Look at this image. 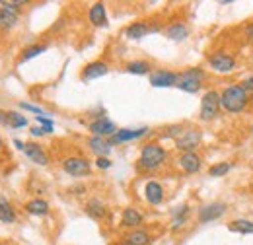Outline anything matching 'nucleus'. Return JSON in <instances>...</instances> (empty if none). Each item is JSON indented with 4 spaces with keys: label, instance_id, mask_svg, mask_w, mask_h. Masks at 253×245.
<instances>
[{
    "label": "nucleus",
    "instance_id": "obj_40",
    "mask_svg": "<svg viewBox=\"0 0 253 245\" xmlns=\"http://www.w3.org/2000/svg\"><path fill=\"white\" fill-rule=\"evenodd\" d=\"M14 146H16L18 150H22V152H24V148H26V142H22L20 138H14Z\"/></svg>",
    "mask_w": 253,
    "mask_h": 245
},
{
    "label": "nucleus",
    "instance_id": "obj_2",
    "mask_svg": "<svg viewBox=\"0 0 253 245\" xmlns=\"http://www.w3.org/2000/svg\"><path fill=\"white\" fill-rule=\"evenodd\" d=\"M166 160V150L160 146L158 142H150L146 146L140 148V156L136 160L138 169H146V171H154Z\"/></svg>",
    "mask_w": 253,
    "mask_h": 245
},
{
    "label": "nucleus",
    "instance_id": "obj_24",
    "mask_svg": "<svg viewBox=\"0 0 253 245\" xmlns=\"http://www.w3.org/2000/svg\"><path fill=\"white\" fill-rule=\"evenodd\" d=\"M150 244V236L144 230H134L130 236H126L125 242H121L119 245H148Z\"/></svg>",
    "mask_w": 253,
    "mask_h": 245
},
{
    "label": "nucleus",
    "instance_id": "obj_26",
    "mask_svg": "<svg viewBox=\"0 0 253 245\" xmlns=\"http://www.w3.org/2000/svg\"><path fill=\"white\" fill-rule=\"evenodd\" d=\"M228 230L230 232H236V234H253V222L252 220L238 218V220H234V222L228 224Z\"/></svg>",
    "mask_w": 253,
    "mask_h": 245
},
{
    "label": "nucleus",
    "instance_id": "obj_36",
    "mask_svg": "<svg viewBox=\"0 0 253 245\" xmlns=\"http://www.w3.org/2000/svg\"><path fill=\"white\" fill-rule=\"evenodd\" d=\"M95 165H97L99 169H109V167H111V160H109V158H97V160H95Z\"/></svg>",
    "mask_w": 253,
    "mask_h": 245
},
{
    "label": "nucleus",
    "instance_id": "obj_19",
    "mask_svg": "<svg viewBox=\"0 0 253 245\" xmlns=\"http://www.w3.org/2000/svg\"><path fill=\"white\" fill-rule=\"evenodd\" d=\"M142 220L144 218L136 208H126V210H123V216H121V226L123 228H134V226H140Z\"/></svg>",
    "mask_w": 253,
    "mask_h": 245
},
{
    "label": "nucleus",
    "instance_id": "obj_37",
    "mask_svg": "<svg viewBox=\"0 0 253 245\" xmlns=\"http://www.w3.org/2000/svg\"><path fill=\"white\" fill-rule=\"evenodd\" d=\"M240 86H242L246 92H253V76H248V78H246V80H244Z\"/></svg>",
    "mask_w": 253,
    "mask_h": 245
},
{
    "label": "nucleus",
    "instance_id": "obj_39",
    "mask_svg": "<svg viewBox=\"0 0 253 245\" xmlns=\"http://www.w3.org/2000/svg\"><path fill=\"white\" fill-rule=\"evenodd\" d=\"M246 35H248V39H250V41H253V24H248V26H246Z\"/></svg>",
    "mask_w": 253,
    "mask_h": 245
},
{
    "label": "nucleus",
    "instance_id": "obj_6",
    "mask_svg": "<svg viewBox=\"0 0 253 245\" xmlns=\"http://www.w3.org/2000/svg\"><path fill=\"white\" fill-rule=\"evenodd\" d=\"M63 169L68 175H72V177H84V175H90L92 165H90V162H88L86 158L74 156V158H66V160H64Z\"/></svg>",
    "mask_w": 253,
    "mask_h": 245
},
{
    "label": "nucleus",
    "instance_id": "obj_14",
    "mask_svg": "<svg viewBox=\"0 0 253 245\" xmlns=\"http://www.w3.org/2000/svg\"><path fill=\"white\" fill-rule=\"evenodd\" d=\"M24 154L32 160L33 163H37V165H47V163H49V158H47L45 150H43L39 144H35V142H26Z\"/></svg>",
    "mask_w": 253,
    "mask_h": 245
},
{
    "label": "nucleus",
    "instance_id": "obj_18",
    "mask_svg": "<svg viewBox=\"0 0 253 245\" xmlns=\"http://www.w3.org/2000/svg\"><path fill=\"white\" fill-rule=\"evenodd\" d=\"M150 31H154V30H150L146 22H134V24H130V26H128V28L125 30V35L128 37V39H134V41H138V39L146 37Z\"/></svg>",
    "mask_w": 253,
    "mask_h": 245
},
{
    "label": "nucleus",
    "instance_id": "obj_30",
    "mask_svg": "<svg viewBox=\"0 0 253 245\" xmlns=\"http://www.w3.org/2000/svg\"><path fill=\"white\" fill-rule=\"evenodd\" d=\"M45 51H47V45H32L30 49H26V51L22 53V59H20V62L32 61V59H35L37 55H41V53H45Z\"/></svg>",
    "mask_w": 253,
    "mask_h": 245
},
{
    "label": "nucleus",
    "instance_id": "obj_35",
    "mask_svg": "<svg viewBox=\"0 0 253 245\" xmlns=\"http://www.w3.org/2000/svg\"><path fill=\"white\" fill-rule=\"evenodd\" d=\"M37 119V122L43 126V128H47L49 132H53V128H55V122H53V119H49L47 115H39V117H35Z\"/></svg>",
    "mask_w": 253,
    "mask_h": 245
},
{
    "label": "nucleus",
    "instance_id": "obj_21",
    "mask_svg": "<svg viewBox=\"0 0 253 245\" xmlns=\"http://www.w3.org/2000/svg\"><path fill=\"white\" fill-rule=\"evenodd\" d=\"M166 35H168V39H171V41H183V39H187L189 30H187L185 24H171V26L166 30Z\"/></svg>",
    "mask_w": 253,
    "mask_h": 245
},
{
    "label": "nucleus",
    "instance_id": "obj_29",
    "mask_svg": "<svg viewBox=\"0 0 253 245\" xmlns=\"http://www.w3.org/2000/svg\"><path fill=\"white\" fill-rule=\"evenodd\" d=\"M6 115H8V126H12V128H24V126H28V119L24 115H20L16 111H8Z\"/></svg>",
    "mask_w": 253,
    "mask_h": 245
},
{
    "label": "nucleus",
    "instance_id": "obj_10",
    "mask_svg": "<svg viewBox=\"0 0 253 245\" xmlns=\"http://www.w3.org/2000/svg\"><path fill=\"white\" fill-rule=\"evenodd\" d=\"M226 204L224 203H211V204H205V206H201L199 208V222L201 224H209V222H212V220H218L224 212H226Z\"/></svg>",
    "mask_w": 253,
    "mask_h": 245
},
{
    "label": "nucleus",
    "instance_id": "obj_27",
    "mask_svg": "<svg viewBox=\"0 0 253 245\" xmlns=\"http://www.w3.org/2000/svg\"><path fill=\"white\" fill-rule=\"evenodd\" d=\"M86 214L90 216V218H94V220L103 218V214H105V206H103V203H101L99 199H92V201L86 204Z\"/></svg>",
    "mask_w": 253,
    "mask_h": 245
},
{
    "label": "nucleus",
    "instance_id": "obj_16",
    "mask_svg": "<svg viewBox=\"0 0 253 245\" xmlns=\"http://www.w3.org/2000/svg\"><path fill=\"white\" fill-rule=\"evenodd\" d=\"M88 146H90V150L97 156V158H107V154L111 152V142L107 140V138H101V136H92L90 140H88Z\"/></svg>",
    "mask_w": 253,
    "mask_h": 245
},
{
    "label": "nucleus",
    "instance_id": "obj_23",
    "mask_svg": "<svg viewBox=\"0 0 253 245\" xmlns=\"http://www.w3.org/2000/svg\"><path fill=\"white\" fill-rule=\"evenodd\" d=\"M18 18H20V14H16L8 8H0V28L2 30H12L18 24Z\"/></svg>",
    "mask_w": 253,
    "mask_h": 245
},
{
    "label": "nucleus",
    "instance_id": "obj_41",
    "mask_svg": "<svg viewBox=\"0 0 253 245\" xmlns=\"http://www.w3.org/2000/svg\"><path fill=\"white\" fill-rule=\"evenodd\" d=\"M0 150H2V136H0Z\"/></svg>",
    "mask_w": 253,
    "mask_h": 245
},
{
    "label": "nucleus",
    "instance_id": "obj_12",
    "mask_svg": "<svg viewBox=\"0 0 253 245\" xmlns=\"http://www.w3.org/2000/svg\"><path fill=\"white\" fill-rule=\"evenodd\" d=\"M107 72H109V66H107L105 62L94 61L84 66V70H82V80H84V82H92V80H97V78L105 76Z\"/></svg>",
    "mask_w": 253,
    "mask_h": 245
},
{
    "label": "nucleus",
    "instance_id": "obj_3",
    "mask_svg": "<svg viewBox=\"0 0 253 245\" xmlns=\"http://www.w3.org/2000/svg\"><path fill=\"white\" fill-rule=\"evenodd\" d=\"M203 80H205V70L203 68H189V70H185V72L179 74L177 88L187 93H197L201 90Z\"/></svg>",
    "mask_w": 253,
    "mask_h": 245
},
{
    "label": "nucleus",
    "instance_id": "obj_32",
    "mask_svg": "<svg viewBox=\"0 0 253 245\" xmlns=\"http://www.w3.org/2000/svg\"><path fill=\"white\" fill-rule=\"evenodd\" d=\"M183 132V126L181 124H173V126H168L166 132L162 134V138H179Z\"/></svg>",
    "mask_w": 253,
    "mask_h": 245
},
{
    "label": "nucleus",
    "instance_id": "obj_7",
    "mask_svg": "<svg viewBox=\"0 0 253 245\" xmlns=\"http://www.w3.org/2000/svg\"><path fill=\"white\" fill-rule=\"evenodd\" d=\"M209 64L212 70H216L218 74H228L236 68V59L224 51H218V53H212L209 57Z\"/></svg>",
    "mask_w": 253,
    "mask_h": 245
},
{
    "label": "nucleus",
    "instance_id": "obj_38",
    "mask_svg": "<svg viewBox=\"0 0 253 245\" xmlns=\"http://www.w3.org/2000/svg\"><path fill=\"white\" fill-rule=\"evenodd\" d=\"M32 134L33 136H45V134H49V130H47V128H43V126H33Z\"/></svg>",
    "mask_w": 253,
    "mask_h": 245
},
{
    "label": "nucleus",
    "instance_id": "obj_8",
    "mask_svg": "<svg viewBox=\"0 0 253 245\" xmlns=\"http://www.w3.org/2000/svg\"><path fill=\"white\" fill-rule=\"evenodd\" d=\"M179 74L171 72V70H154L150 72V86L154 88H171L177 86Z\"/></svg>",
    "mask_w": 253,
    "mask_h": 245
},
{
    "label": "nucleus",
    "instance_id": "obj_1",
    "mask_svg": "<svg viewBox=\"0 0 253 245\" xmlns=\"http://www.w3.org/2000/svg\"><path fill=\"white\" fill-rule=\"evenodd\" d=\"M248 92L240 84L226 86L220 93V107L228 113H240L248 107Z\"/></svg>",
    "mask_w": 253,
    "mask_h": 245
},
{
    "label": "nucleus",
    "instance_id": "obj_31",
    "mask_svg": "<svg viewBox=\"0 0 253 245\" xmlns=\"http://www.w3.org/2000/svg\"><path fill=\"white\" fill-rule=\"evenodd\" d=\"M230 169H232V163H230V162H220V163L211 165L209 175H212V177H222V175H226Z\"/></svg>",
    "mask_w": 253,
    "mask_h": 245
},
{
    "label": "nucleus",
    "instance_id": "obj_25",
    "mask_svg": "<svg viewBox=\"0 0 253 245\" xmlns=\"http://www.w3.org/2000/svg\"><path fill=\"white\" fill-rule=\"evenodd\" d=\"M171 216H173V220H171V228H173V230L181 228V226L187 222V218H189V206H187V204L177 206V208L171 212Z\"/></svg>",
    "mask_w": 253,
    "mask_h": 245
},
{
    "label": "nucleus",
    "instance_id": "obj_11",
    "mask_svg": "<svg viewBox=\"0 0 253 245\" xmlns=\"http://www.w3.org/2000/svg\"><path fill=\"white\" fill-rule=\"evenodd\" d=\"M146 132H148L146 126H140V128H119V130L109 138V142H111V144H123V142H130V140L142 138Z\"/></svg>",
    "mask_w": 253,
    "mask_h": 245
},
{
    "label": "nucleus",
    "instance_id": "obj_22",
    "mask_svg": "<svg viewBox=\"0 0 253 245\" xmlns=\"http://www.w3.org/2000/svg\"><path fill=\"white\" fill-rule=\"evenodd\" d=\"M0 222H4V224L16 222V210L10 204V201H6L4 197H0Z\"/></svg>",
    "mask_w": 253,
    "mask_h": 245
},
{
    "label": "nucleus",
    "instance_id": "obj_33",
    "mask_svg": "<svg viewBox=\"0 0 253 245\" xmlns=\"http://www.w3.org/2000/svg\"><path fill=\"white\" fill-rule=\"evenodd\" d=\"M26 2H12V0H0V8H8V10H12V12H16V14H20L22 12V6H24Z\"/></svg>",
    "mask_w": 253,
    "mask_h": 245
},
{
    "label": "nucleus",
    "instance_id": "obj_28",
    "mask_svg": "<svg viewBox=\"0 0 253 245\" xmlns=\"http://www.w3.org/2000/svg\"><path fill=\"white\" fill-rule=\"evenodd\" d=\"M126 72H128V74L142 76V74H148V72H150V64L146 61H130L126 64Z\"/></svg>",
    "mask_w": 253,
    "mask_h": 245
},
{
    "label": "nucleus",
    "instance_id": "obj_15",
    "mask_svg": "<svg viewBox=\"0 0 253 245\" xmlns=\"http://www.w3.org/2000/svg\"><path fill=\"white\" fill-rule=\"evenodd\" d=\"M88 18H90V22L94 24L95 28H107V10H105V4L95 2L94 6L90 8V12H88Z\"/></svg>",
    "mask_w": 253,
    "mask_h": 245
},
{
    "label": "nucleus",
    "instance_id": "obj_17",
    "mask_svg": "<svg viewBox=\"0 0 253 245\" xmlns=\"http://www.w3.org/2000/svg\"><path fill=\"white\" fill-rule=\"evenodd\" d=\"M144 197L150 204H160L164 201V187L158 183V181H148L146 187H144Z\"/></svg>",
    "mask_w": 253,
    "mask_h": 245
},
{
    "label": "nucleus",
    "instance_id": "obj_5",
    "mask_svg": "<svg viewBox=\"0 0 253 245\" xmlns=\"http://www.w3.org/2000/svg\"><path fill=\"white\" fill-rule=\"evenodd\" d=\"M201 140H203V132L199 128H187L181 132L179 138H175V148L183 154L195 152L199 148Z\"/></svg>",
    "mask_w": 253,
    "mask_h": 245
},
{
    "label": "nucleus",
    "instance_id": "obj_34",
    "mask_svg": "<svg viewBox=\"0 0 253 245\" xmlns=\"http://www.w3.org/2000/svg\"><path fill=\"white\" fill-rule=\"evenodd\" d=\"M20 109H24V111H30V113H35L37 117L39 115H47L41 107H37V105H33V103H26V101H20Z\"/></svg>",
    "mask_w": 253,
    "mask_h": 245
},
{
    "label": "nucleus",
    "instance_id": "obj_9",
    "mask_svg": "<svg viewBox=\"0 0 253 245\" xmlns=\"http://www.w3.org/2000/svg\"><path fill=\"white\" fill-rule=\"evenodd\" d=\"M88 128H90V132H94V136H101V138H111L119 128L115 126V122L111 121V119H107V117H97L95 121H92L88 124Z\"/></svg>",
    "mask_w": 253,
    "mask_h": 245
},
{
    "label": "nucleus",
    "instance_id": "obj_4",
    "mask_svg": "<svg viewBox=\"0 0 253 245\" xmlns=\"http://www.w3.org/2000/svg\"><path fill=\"white\" fill-rule=\"evenodd\" d=\"M220 111V93L211 90L203 95L201 99V119L203 121H212Z\"/></svg>",
    "mask_w": 253,
    "mask_h": 245
},
{
    "label": "nucleus",
    "instance_id": "obj_20",
    "mask_svg": "<svg viewBox=\"0 0 253 245\" xmlns=\"http://www.w3.org/2000/svg\"><path fill=\"white\" fill-rule=\"evenodd\" d=\"M26 210L32 216H45L49 212V203L43 201V199H33L26 204Z\"/></svg>",
    "mask_w": 253,
    "mask_h": 245
},
{
    "label": "nucleus",
    "instance_id": "obj_13",
    "mask_svg": "<svg viewBox=\"0 0 253 245\" xmlns=\"http://www.w3.org/2000/svg\"><path fill=\"white\" fill-rule=\"evenodd\" d=\"M177 163H179V167H181L185 173H197V171H201V167H203L201 156H197L195 152L181 154V158H179Z\"/></svg>",
    "mask_w": 253,
    "mask_h": 245
}]
</instances>
